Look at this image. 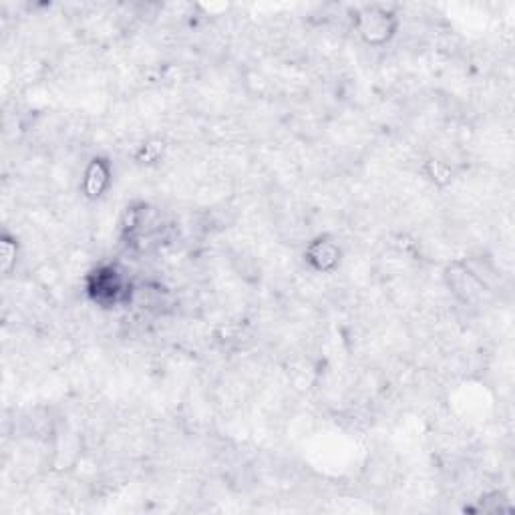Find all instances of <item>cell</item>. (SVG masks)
Segmentation results:
<instances>
[{
    "instance_id": "6da1fadb",
    "label": "cell",
    "mask_w": 515,
    "mask_h": 515,
    "mask_svg": "<svg viewBox=\"0 0 515 515\" xmlns=\"http://www.w3.org/2000/svg\"><path fill=\"white\" fill-rule=\"evenodd\" d=\"M85 292L93 304L105 310L129 306L135 300V286L117 264H101L85 278Z\"/></svg>"
},
{
    "instance_id": "3957f363",
    "label": "cell",
    "mask_w": 515,
    "mask_h": 515,
    "mask_svg": "<svg viewBox=\"0 0 515 515\" xmlns=\"http://www.w3.org/2000/svg\"><path fill=\"white\" fill-rule=\"evenodd\" d=\"M302 258L314 274H332L342 262V246L330 234H320L306 244Z\"/></svg>"
},
{
    "instance_id": "5b68a950",
    "label": "cell",
    "mask_w": 515,
    "mask_h": 515,
    "mask_svg": "<svg viewBox=\"0 0 515 515\" xmlns=\"http://www.w3.org/2000/svg\"><path fill=\"white\" fill-rule=\"evenodd\" d=\"M423 174L431 184L439 188H445L453 182V167L443 159H427L423 165Z\"/></svg>"
},
{
    "instance_id": "277c9868",
    "label": "cell",
    "mask_w": 515,
    "mask_h": 515,
    "mask_svg": "<svg viewBox=\"0 0 515 515\" xmlns=\"http://www.w3.org/2000/svg\"><path fill=\"white\" fill-rule=\"evenodd\" d=\"M113 186V165L107 157H93L83 171L81 194L89 202H99Z\"/></svg>"
},
{
    "instance_id": "7a4b0ae2",
    "label": "cell",
    "mask_w": 515,
    "mask_h": 515,
    "mask_svg": "<svg viewBox=\"0 0 515 515\" xmlns=\"http://www.w3.org/2000/svg\"><path fill=\"white\" fill-rule=\"evenodd\" d=\"M353 27L367 47L383 49L397 37L401 19L395 5H363L355 9Z\"/></svg>"
}]
</instances>
